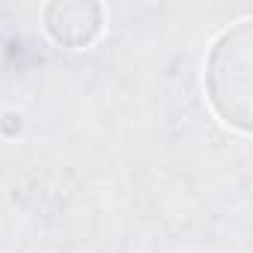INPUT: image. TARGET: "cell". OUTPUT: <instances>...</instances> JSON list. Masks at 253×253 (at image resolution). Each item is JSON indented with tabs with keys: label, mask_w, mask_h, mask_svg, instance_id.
I'll return each mask as SVG.
<instances>
[{
	"label": "cell",
	"mask_w": 253,
	"mask_h": 253,
	"mask_svg": "<svg viewBox=\"0 0 253 253\" xmlns=\"http://www.w3.org/2000/svg\"><path fill=\"white\" fill-rule=\"evenodd\" d=\"M42 27L60 48H89L104 30V6L95 0H54L42 9Z\"/></svg>",
	"instance_id": "obj_2"
},
{
	"label": "cell",
	"mask_w": 253,
	"mask_h": 253,
	"mask_svg": "<svg viewBox=\"0 0 253 253\" xmlns=\"http://www.w3.org/2000/svg\"><path fill=\"white\" fill-rule=\"evenodd\" d=\"M203 86L214 116L235 128L238 134H250L253 128V18H241L238 24L217 33L206 54Z\"/></svg>",
	"instance_id": "obj_1"
}]
</instances>
